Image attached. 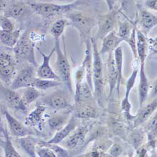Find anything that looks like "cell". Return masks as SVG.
Masks as SVG:
<instances>
[{
	"mask_svg": "<svg viewBox=\"0 0 157 157\" xmlns=\"http://www.w3.org/2000/svg\"><path fill=\"white\" fill-rule=\"evenodd\" d=\"M147 130L150 136L155 137L157 135V114L148 124Z\"/></svg>",
	"mask_w": 157,
	"mask_h": 157,
	"instance_id": "obj_41",
	"label": "cell"
},
{
	"mask_svg": "<svg viewBox=\"0 0 157 157\" xmlns=\"http://www.w3.org/2000/svg\"><path fill=\"white\" fill-rule=\"evenodd\" d=\"M72 26L78 31L81 36L86 38L89 35L91 30L96 25L95 21L89 17L86 16L81 11H71L66 14Z\"/></svg>",
	"mask_w": 157,
	"mask_h": 157,
	"instance_id": "obj_5",
	"label": "cell"
},
{
	"mask_svg": "<svg viewBox=\"0 0 157 157\" xmlns=\"http://www.w3.org/2000/svg\"><path fill=\"white\" fill-rule=\"evenodd\" d=\"M121 41L117 36V32L114 30L109 33L102 39V48L99 51L100 55H104L106 53H111V52L119 47V44Z\"/></svg>",
	"mask_w": 157,
	"mask_h": 157,
	"instance_id": "obj_16",
	"label": "cell"
},
{
	"mask_svg": "<svg viewBox=\"0 0 157 157\" xmlns=\"http://www.w3.org/2000/svg\"><path fill=\"white\" fill-rule=\"evenodd\" d=\"M35 13L44 19H49L60 14H67L72 11L78 5L82 3L81 1H75L66 5H58L51 3H40L29 1L27 2Z\"/></svg>",
	"mask_w": 157,
	"mask_h": 157,
	"instance_id": "obj_1",
	"label": "cell"
},
{
	"mask_svg": "<svg viewBox=\"0 0 157 157\" xmlns=\"http://www.w3.org/2000/svg\"><path fill=\"white\" fill-rule=\"evenodd\" d=\"M35 68V67L31 64L23 68L13 81L10 89L16 90L32 86L35 79L36 78L35 77L36 72Z\"/></svg>",
	"mask_w": 157,
	"mask_h": 157,
	"instance_id": "obj_7",
	"label": "cell"
},
{
	"mask_svg": "<svg viewBox=\"0 0 157 157\" xmlns=\"http://www.w3.org/2000/svg\"><path fill=\"white\" fill-rule=\"evenodd\" d=\"M15 63L13 59L10 54L5 53L3 51L1 52V55H0V67H7Z\"/></svg>",
	"mask_w": 157,
	"mask_h": 157,
	"instance_id": "obj_39",
	"label": "cell"
},
{
	"mask_svg": "<svg viewBox=\"0 0 157 157\" xmlns=\"http://www.w3.org/2000/svg\"><path fill=\"white\" fill-rule=\"evenodd\" d=\"M96 115V111L95 109L90 106H84L81 108L77 113H76L77 117H84V118H87V117H94Z\"/></svg>",
	"mask_w": 157,
	"mask_h": 157,
	"instance_id": "obj_35",
	"label": "cell"
},
{
	"mask_svg": "<svg viewBox=\"0 0 157 157\" xmlns=\"http://www.w3.org/2000/svg\"><path fill=\"white\" fill-rule=\"evenodd\" d=\"M68 119V116L65 114H59L52 116L48 120V125L52 132H57L62 129L66 125Z\"/></svg>",
	"mask_w": 157,
	"mask_h": 157,
	"instance_id": "obj_25",
	"label": "cell"
},
{
	"mask_svg": "<svg viewBox=\"0 0 157 157\" xmlns=\"http://www.w3.org/2000/svg\"><path fill=\"white\" fill-rule=\"evenodd\" d=\"M1 95L12 109L22 112L27 111V106L15 90L6 88L1 84Z\"/></svg>",
	"mask_w": 157,
	"mask_h": 157,
	"instance_id": "obj_12",
	"label": "cell"
},
{
	"mask_svg": "<svg viewBox=\"0 0 157 157\" xmlns=\"http://www.w3.org/2000/svg\"><path fill=\"white\" fill-rule=\"evenodd\" d=\"M146 6L150 10L157 11V0H151L145 2Z\"/></svg>",
	"mask_w": 157,
	"mask_h": 157,
	"instance_id": "obj_42",
	"label": "cell"
},
{
	"mask_svg": "<svg viewBox=\"0 0 157 157\" xmlns=\"http://www.w3.org/2000/svg\"><path fill=\"white\" fill-rule=\"evenodd\" d=\"M114 62L116 64V67L118 73V80L117 83V90L119 91L120 85L123 79V53L121 47H117L114 50Z\"/></svg>",
	"mask_w": 157,
	"mask_h": 157,
	"instance_id": "obj_27",
	"label": "cell"
},
{
	"mask_svg": "<svg viewBox=\"0 0 157 157\" xmlns=\"http://www.w3.org/2000/svg\"><path fill=\"white\" fill-rule=\"evenodd\" d=\"M86 76V72H85V67L83 63H82L79 66H78L74 72V79H75V93L79 89L84 77Z\"/></svg>",
	"mask_w": 157,
	"mask_h": 157,
	"instance_id": "obj_34",
	"label": "cell"
},
{
	"mask_svg": "<svg viewBox=\"0 0 157 157\" xmlns=\"http://www.w3.org/2000/svg\"><path fill=\"white\" fill-rule=\"evenodd\" d=\"M136 45H137V55L140 64H145V59L147 55V42L146 37L141 32L137 30L136 31Z\"/></svg>",
	"mask_w": 157,
	"mask_h": 157,
	"instance_id": "obj_20",
	"label": "cell"
},
{
	"mask_svg": "<svg viewBox=\"0 0 157 157\" xmlns=\"http://www.w3.org/2000/svg\"><path fill=\"white\" fill-rule=\"evenodd\" d=\"M36 155L38 157H58L53 150L44 144L42 147H37Z\"/></svg>",
	"mask_w": 157,
	"mask_h": 157,
	"instance_id": "obj_36",
	"label": "cell"
},
{
	"mask_svg": "<svg viewBox=\"0 0 157 157\" xmlns=\"http://www.w3.org/2000/svg\"><path fill=\"white\" fill-rule=\"evenodd\" d=\"M3 114L7 121L8 126L11 135L17 138H22L32 135V131L23 125L16 118L13 116L7 110L3 109Z\"/></svg>",
	"mask_w": 157,
	"mask_h": 157,
	"instance_id": "obj_11",
	"label": "cell"
},
{
	"mask_svg": "<svg viewBox=\"0 0 157 157\" xmlns=\"http://www.w3.org/2000/svg\"><path fill=\"white\" fill-rule=\"evenodd\" d=\"M89 125H85L76 128L71 135L64 140V147L70 150H74L79 147L83 143L89 132Z\"/></svg>",
	"mask_w": 157,
	"mask_h": 157,
	"instance_id": "obj_13",
	"label": "cell"
},
{
	"mask_svg": "<svg viewBox=\"0 0 157 157\" xmlns=\"http://www.w3.org/2000/svg\"><path fill=\"white\" fill-rule=\"evenodd\" d=\"M21 36L20 31L19 30L13 32L0 31V40L1 43L8 47L13 48L18 43Z\"/></svg>",
	"mask_w": 157,
	"mask_h": 157,
	"instance_id": "obj_21",
	"label": "cell"
},
{
	"mask_svg": "<svg viewBox=\"0 0 157 157\" xmlns=\"http://www.w3.org/2000/svg\"><path fill=\"white\" fill-rule=\"evenodd\" d=\"M87 48L86 50V56L83 60L82 63L84 65L85 72H86V77L87 80V83L89 87L93 88L92 84V59H91V54L89 49V45H87Z\"/></svg>",
	"mask_w": 157,
	"mask_h": 157,
	"instance_id": "obj_28",
	"label": "cell"
},
{
	"mask_svg": "<svg viewBox=\"0 0 157 157\" xmlns=\"http://www.w3.org/2000/svg\"><path fill=\"white\" fill-rule=\"evenodd\" d=\"M153 52H155V53L157 55V50H154V49H153Z\"/></svg>",
	"mask_w": 157,
	"mask_h": 157,
	"instance_id": "obj_44",
	"label": "cell"
},
{
	"mask_svg": "<svg viewBox=\"0 0 157 157\" xmlns=\"http://www.w3.org/2000/svg\"><path fill=\"white\" fill-rule=\"evenodd\" d=\"M32 33L25 32L20 36L13 51L17 59L19 61H25L37 67V62L35 56V43Z\"/></svg>",
	"mask_w": 157,
	"mask_h": 157,
	"instance_id": "obj_2",
	"label": "cell"
},
{
	"mask_svg": "<svg viewBox=\"0 0 157 157\" xmlns=\"http://www.w3.org/2000/svg\"><path fill=\"white\" fill-rule=\"evenodd\" d=\"M139 23L142 28L141 32L148 33L157 25V16L147 10H141L140 13Z\"/></svg>",
	"mask_w": 157,
	"mask_h": 157,
	"instance_id": "obj_17",
	"label": "cell"
},
{
	"mask_svg": "<svg viewBox=\"0 0 157 157\" xmlns=\"http://www.w3.org/2000/svg\"><path fill=\"white\" fill-rule=\"evenodd\" d=\"M67 21L64 19H59L52 25L50 29V33L54 38L55 41L59 40L60 37L63 34Z\"/></svg>",
	"mask_w": 157,
	"mask_h": 157,
	"instance_id": "obj_29",
	"label": "cell"
},
{
	"mask_svg": "<svg viewBox=\"0 0 157 157\" xmlns=\"http://www.w3.org/2000/svg\"><path fill=\"white\" fill-rule=\"evenodd\" d=\"M136 41H137V39H136V26H135V27L133 29L132 34H131V36H130L129 38L128 39L126 42H128L129 47H131V49H132V50L133 52V54L135 58L138 57Z\"/></svg>",
	"mask_w": 157,
	"mask_h": 157,
	"instance_id": "obj_37",
	"label": "cell"
},
{
	"mask_svg": "<svg viewBox=\"0 0 157 157\" xmlns=\"http://www.w3.org/2000/svg\"><path fill=\"white\" fill-rule=\"evenodd\" d=\"M116 12L111 11L108 14L101 16L98 21V30L97 39H102L113 31L116 21Z\"/></svg>",
	"mask_w": 157,
	"mask_h": 157,
	"instance_id": "obj_10",
	"label": "cell"
},
{
	"mask_svg": "<svg viewBox=\"0 0 157 157\" xmlns=\"http://www.w3.org/2000/svg\"><path fill=\"white\" fill-rule=\"evenodd\" d=\"M43 144L53 150L58 157H69V156L67 150L64 149L63 148L59 147V145H57V144H49V143H47L46 142L44 143Z\"/></svg>",
	"mask_w": 157,
	"mask_h": 157,
	"instance_id": "obj_38",
	"label": "cell"
},
{
	"mask_svg": "<svg viewBox=\"0 0 157 157\" xmlns=\"http://www.w3.org/2000/svg\"><path fill=\"white\" fill-rule=\"evenodd\" d=\"M1 132L4 135V140H1V146L3 149L5 157H21L13 145L7 130L1 128Z\"/></svg>",
	"mask_w": 157,
	"mask_h": 157,
	"instance_id": "obj_22",
	"label": "cell"
},
{
	"mask_svg": "<svg viewBox=\"0 0 157 157\" xmlns=\"http://www.w3.org/2000/svg\"><path fill=\"white\" fill-rule=\"evenodd\" d=\"M138 67L133 70L132 75H131L130 77L128 78V79L126 82V95H125V98L122 101V104H121L122 110L123 111L126 112V111H129L131 109V104L129 102L128 97H129V94L130 93L131 90H132V89L133 87L135 85V81L138 74Z\"/></svg>",
	"mask_w": 157,
	"mask_h": 157,
	"instance_id": "obj_24",
	"label": "cell"
},
{
	"mask_svg": "<svg viewBox=\"0 0 157 157\" xmlns=\"http://www.w3.org/2000/svg\"><path fill=\"white\" fill-rule=\"evenodd\" d=\"M47 107L40 102L36 104L35 108L25 118V125L29 127L40 128L44 123V114Z\"/></svg>",
	"mask_w": 157,
	"mask_h": 157,
	"instance_id": "obj_14",
	"label": "cell"
},
{
	"mask_svg": "<svg viewBox=\"0 0 157 157\" xmlns=\"http://www.w3.org/2000/svg\"><path fill=\"white\" fill-rule=\"evenodd\" d=\"M92 42L93 50V77L94 82V93L96 96L100 98L103 86V73L102 63L99 52L97 48L96 40L93 38L90 39Z\"/></svg>",
	"mask_w": 157,
	"mask_h": 157,
	"instance_id": "obj_4",
	"label": "cell"
},
{
	"mask_svg": "<svg viewBox=\"0 0 157 157\" xmlns=\"http://www.w3.org/2000/svg\"><path fill=\"white\" fill-rule=\"evenodd\" d=\"M133 29L132 28V26H131L129 22L126 21L120 23L119 28L118 30H117V34L121 42L122 41H128V40L131 36V34H132Z\"/></svg>",
	"mask_w": 157,
	"mask_h": 157,
	"instance_id": "obj_32",
	"label": "cell"
},
{
	"mask_svg": "<svg viewBox=\"0 0 157 157\" xmlns=\"http://www.w3.org/2000/svg\"><path fill=\"white\" fill-rule=\"evenodd\" d=\"M40 103L47 108L56 110L65 109L71 106L68 98L62 91H56L54 93L41 98Z\"/></svg>",
	"mask_w": 157,
	"mask_h": 157,
	"instance_id": "obj_8",
	"label": "cell"
},
{
	"mask_svg": "<svg viewBox=\"0 0 157 157\" xmlns=\"http://www.w3.org/2000/svg\"><path fill=\"white\" fill-rule=\"evenodd\" d=\"M63 82L60 81L51 80V79H44V78H36L32 86L37 89L38 90H45L49 89H52L56 87L62 86Z\"/></svg>",
	"mask_w": 157,
	"mask_h": 157,
	"instance_id": "obj_26",
	"label": "cell"
},
{
	"mask_svg": "<svg viewBox=\"0 0 157 157\" xmlns=\"http://www.w3.org/2000/svg\"><path fill=\"white\" fill-rule=\"evenodd\" d=\"M38 50L40 54L43 57V62L41 65L38 67L36 74L38 78H44V79H51V80H57L60 81V78L54 71L52 69L50 65V60L53 56L54 52H56L55 47L53 48L48 55H45L44 52L38 48Z\"/></svg>",
	"mask_w": 157,
	"mask_h": 157,
	"instance_id": "obj_9",
	"label": "cell"
},
{
	"mask_svg": "<svg viewBox=\"0 0 157 157\" xmlns=\"http://www.w3.org/2000/svg\"><path fill=\"white\" fill-rule=\"evenodd\" d=\"M19 143L21 148L30 157H36L37 141L31 135L20 138Z\"/></svg>",
	"mask_w": 157,
	"mask_h": 157,
	"instance_id": "obj_23",
	"label": "cell"
},
{
	"mask_svg": "<svg viewBox=\"0 0 157 157\" xmlns=\"http://www.w3.org/2000/svg\"><path fill=\"white\" fill-rule=\"evenodd\" d=\"M139 99L140 106L146 99L148 92V81L145 72V64H140V83L138 86Z\"/></svg>",
	"mask_w": 157,
	"mask_h": 157,
	"instance_id": "obj_19",
	"label": "cell"
},
{
	"mask_svg": "<svg viewBox=\"0 0 157 157\" xmlns=\"http://www.w3.org/2000/svg\"><path fill=\"white\" fill-rule=\"evenodd\" d=\"M153 96L157 95V79L156 80L155 84H154V87H153Z\"/></svg>",
	"mask_w": 157,
	"mask_h": 157,
	"instance_id": "obj_43",
	"label": "cell"
},
{
	"mask_svg": "<svg viewBox=\"0 0 157 157\" xmlns=\"http://www.w3.org/2000/svg\"><path fill=\"white\" fill-rule=\"evenodd\" d=\"M55 48L57 55L56 66L60 80L63 82L71 93H73L71 82V69L67 57L60 48V40L55 41Z\"/></svg>",
	"mask_w": 157,
	"mask_h": 157,
	"instance_id": "obj_3",
	"label": "cell"
},
{
	"mask_svg": "<svg viewBox=\"0 0 157 157\" xmlns=\"http://www.w3.org/2000/svg\"><path fill=\"white\" fill-rule=\"evenodd\" d=\"M0 21H1V30L5 32H13L15 30L13 24L8 18L4 15H1Z\"/></svg>",
	"mask_w": 157,
	"mask_h": 157,
	"instance_id": "obj_40",
	"label": "cell"
},
{
	"mask_svg": "<svg viewBox=\"0 0 157 157\" xmlns=\"http://www.w3.org/2000/svg\"><path fill=\"white\" fill-rule=\"evenodd\" d=\"M30 8L27 3L23 1H1V9L4 11V16L8 18L21 20L28 14Z\"/></svg>",
	"mask_w": 157,
	"mask_h": 157,
	"instance_id": "obj_6",
	"label": "cell"
},
{
	"mask_svg": "<svg viewBox=\"0 0 157 157\" xmlns=\"http://www.w3.org/2000/svg\"><path fill=\"white\" fill-rule=\"evenodd\" d=\"M77 117L72 116L69 120L68 123L62 129H60L58 132H57V133L55 135V136L53 138L50 139V140H48L46 143L49 144H59L60 142H62L77 128Z\"/></svg>",
	"mask_w": 157,
	"mask_h": 157,
	"instance_id": "obj_15",
	"label": "cell"
},
{
	"mask_svg": "<svg viewBox=\"0 0 157 157\" xmlns=\"http://www.w3.org/2000/svg\"><path fill=\"white\" fill-rule=\"evenodd\" d=\"M157 107V101L151 102V104L144 108L137 116L136 120L135 121V126H138L145 121L148 117L152 114V113L155 110Z\"/></svg>",
	"mask_w": 157,
	"mask_h": 157,
	"instance_id": "obj_31",
	"label": "cell"
},
{
	"mask_svg": "<svg viewBox=\"0 0 157 157\" xmlns=\"http://www.w3.org/2000/svg\"><path fill=\"white\" fill-rule=\"evenodd\" d=\"M106 69L108 80L109 85L110 95L111 94L113 89L117 85V80H118V73H117L114 59L112 57V54L110 53L107 63H106Z\"/></svg>",
	"mask_w": 157,
	"mask_h": 157,
	"instance_id": "obj_18",
	"label": "cell"
},
{
	"mask_svg": "<svg viewBox=\"0 0 157 157\" xmlns=\"http://www.w3.org/2000/svg\"><path fill=\"white\" fill-rule=\"evenodd\" d=\"M41 96V93L35 87L31 86L26 88L22 96V100L26 106H28Z\"/></svg>",
	"mask_w": 157,
	"mask_h": 157,
	"instance_id": "obj_30",
	"label": "cell"
},
{
	"mask_svg": "<svg viewBox=\"0 0 157 157\" xmlns=\"http://www.w3.org/2000/svg\"><path fill=\"white\" fill-rule=\"evenodd\" d=\"M15 70V63L5 67H0V75L1 81L5 83L9 84L14 74Z\"/></svg>",
	"mask_w": 157,
	"mask_h": 157,
	"instance_id": "obj_33",
	"label": "cell"
}]
</instances>
